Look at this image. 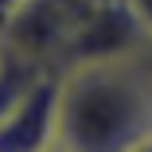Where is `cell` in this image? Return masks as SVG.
Returning a JSON list of instances; mask_svg holds the SVG:
<instances>
[{
  "label": "cell",
  "mask_w": 152,
  "mask_h": 152,
  "mask_svg": "<svg viewBox=\"0 0 152 152\" xmlns=\"http://www.w3.org/2000/svg\"><path fill=\"white\" fill-rule=\"evenodd\" d=\"M152 144V94L129 58L78 63L58 74L55 148L121 152Z\"/></svg>",
  "instance_id": "obj_1"
},
{
  "label": "cell",
  "mask_w": 152,
  "mask_h": 152,
  "mask_svg": "<svg viewBox=\"0 0 152 152\" xmlns=\"http://www.w3.org/2000/svg\"><path fill=\"white\" fill-rule=\"evenodd\" d=\"M90 8H94V0H27L12 16V23L0 31V43L47 70L63 74Z\"/></svg>",
  "instance_id": "obj_2"
},
{
  "label": "cell",
  "mask_w": 152,
  "mask_h": 152,
  "mask_svg": "<svg viewBox=\"0 0 152 152\" xmlns=\"http://www.w3.org/2000/svg\"><path fill=\"white\" fill-rule=\"evenodd\" d=\"M55 125H58V70H47L0 117V152L55 148Z\"/></svg>",
  "instance_id": "obj_3"
},
{
  "label": "cell",
  "mask_w": 152,
  "mask_h": 152,
  "mask_svg": "<svg viewBox=\"0 0 152 152\" xmlns=\"http://www.w3.org/2000/svg\"><path fill=\"white\" fill-rule=\"evenodd\" d=\"M43 74H47V66H39V63H31V58H23V55H16V51H8L0 43V117H4Z\"/></svg>",
  "instance_id": "obj_4"
},
{
  "label": "cell",
  "mask_w": 152,
  "mask_h": 152,
  "mask_svg": "<svg viewBox=\"0 0 152 152\" xmlns=\"http://www.w3.org/2000/svg\"><path fill=\"white\" fill-rule=\"evenodd\" d=\"M133 66L140 70V78H144V86H148V94H152V35L133 51Z\"/></svg>",
  "instance_id": "obj_5"
},
{
  "label": "cell",
  "mask_w": 152,
  "mask_h": 152,
  "mask_svg": "<svg viewBox=\"0 0 152 152\" xmlns=\"http://www.w3.org/2000/svg\"><path fill=\"white\" fill-rule=\"evenodd\" d=\"M129 8L137 12L140 27H144V35H152V0H129Z\"/></svg>",
  "instance_id": "obj_6"
},
{
  "label": "cell",
  "mask_w": 152,
  "mask_h": 152,
  "mask_svg": "<svg viewBox=\"0 0 152 152\" xmlns=\"http://www.w3.org/2000/svg\"><path fill=\"white\" fill-rule=\"evenodd\" d=\"M23 4H27V0H0V31H4V27L12 23V16H16Z\"/></svg>",
  "instance_id": "obj_7"
}]
</instances>
